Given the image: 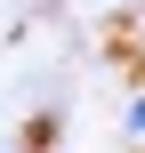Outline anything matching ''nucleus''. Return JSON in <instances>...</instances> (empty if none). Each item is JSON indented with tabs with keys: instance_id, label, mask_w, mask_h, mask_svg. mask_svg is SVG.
I'll return each instance as SVG.
<instances>
[{
	"instance_id": "nucleus-1",
	"label": "nucleus",
	"mask_w": 145,
	"mask_h": 153,
	"mask_svg": "<svg viewBox=\"0 0 145 153\" xmlns=\"http://www.w3.org/2000/svg\"><path fill=\"white\" fill-rule=\"evenodd\" d=\"M129 129H145V97H137V105H129Z\"/></svg>"
}]
</instances>
